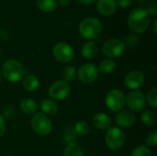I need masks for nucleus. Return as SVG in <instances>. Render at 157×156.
<instances>
[{
  "instance_id": "nucleus-1",
  "label": "nucleus",
  "mask_w": 157,
  "mask_h": 156,
  "mask_svg": "<svg viewBox=\"0 0 157 156\" xmlns=\"http://www.w3.org/2000/svg\"><path fill=\"white\" fill-rule=\"evenodd\" d=\"M128 27L134 34L144 32L150 24V15L144 7L134 8L128 16Z\"/></svg>"
},
{
  "instance_id": "nucleus-2",
  "label": "nucleus",
  "mask_w": 157,
  "mask_h": 156,
  "mask_svg": "<svg viewBox=\"0 0 157 156\" xmlns=\"http://www.w3.org/2000/svg\"><path fill=\"white\" fill-rule=\"evenodd\" d=\"M1 74L6 81L10 83H17L25 76V69L23 64L17 60H7L2 64Z\"/></svg>"
},
{
  "instance_id": "nucleus-3",
  "label": "nucleus",
  "mask_w": 157,
  "mask_h": 156,
  "mask_svg": "<svg viewBox=\"0 0 157 156\" xmlns=\"http://www.w3.org/2000/svg\"><path fill=\"white\" fill-rule=\"evenodd\" d=\"M103 25L101 21L95 17H88L84 18L78 27L79 34L86 40H94L98 38L102 32Z\"/></svg>"
},
{
  "instance_id": "nucleus-4",
  "label": "nucleus",
  "mask_w": 157,
  "mask_h": 156,
  "mask_svg": "<svg viewBox=\"0 0 157 156\" xmlns=\"http://www.w3.org/2000/svg\"><path fill=\"white\" fill-rule=\"evenodd\" d=\"M30 126L32 130L39 135L45 136L51 133L52 130V123L50 119L43 113H36L30 120Z\"/></svg>"
},
{
  "instance_id": "nucleus-5",
  "label": "nucleus",
  "mask_w": 157,
  "mask_h": 156,
  "mask_svg": "<svg viewBox=\"0 0 157 156\" xmlns=\"http://www.w3.org/2000/svg\"><path fill=\"white\" fill-rule=\"evenodd\" d=\"M105 102L110 111L119 112L126 105V97L120 89H111L108 92Z\"/></svg>"
},
{
  "instance_id": "nucleus-6",
  "label": "nucleus",
  "mask_w": 157,
  "mask_h": 156,
  "mask_svg": "<svg viewBox=\"0 0 157 156\" xmlns=\"http://www.w3.org/2000/svg\"><path fill=\"white\" fill-rule=\"evenodd\" d=\"M126 50V45L123 40L113 38L107 40L102 46V52L109 59L118 58L121 56Z\"/></svg>"
},
{
  "instance_id": "nucleus-7",
  "label": "nucleus",
  "mask_w": 157,
  "mask_h": 156,
  "mask_svg": "<svg viewBox=\"0 0 157 156\" xmlns=\"http://www.w3.org/2000/svg\"><path fill=\"white\" fill-rule=\"evenodd\" d=\"M106 144L111 151H119L125 143L124 132L117 127H110L106 134Z\"/></svg>"
},
{
  "instance_id": "nucleus-8",
  "label": "nucleus",
  "mask_w": 157,
  "mask_h": 156,
  "mask_svg": "<svg viewBox=\"0 0 157 156\" xmlns=\"http://www.w3.org/2000/svg\"><path fill=\"white\" fill-rule=\"evenodd\" d=\"M70 93H71L70 85L63 80H58L54 82L49 88V96L51 99L56 101L64 100L69 97Z\"/></svg>"
},
{
  "instance_id": "nucleus-9",
  "label": "nucleus",
  "mask_w": 157,
  "mask_h": 156,
  "mask_svg": "<svg viewBox=\"0 0 157 156\" xmlns=\"http://www.w3.org/2000/svg\"><path fill=\"white\" fill-rule=\"evenodd\" d=\"M126 105L129 108V110L132 112L139 113L145 108L146 99L145 96L142 91L133 90L126 97Z\"/></svg>"
},
{
  "instance_id": "nucleus-10",
  "label": "nucleus",
  "mask_w": 157,
  "mask_h": 156,
  "mask_svg": "<svg viewBox=\"0 0 157 156\" xmlns=\"http://www.w3.org/2000/svg\"><path fill=\"white\" fill-rule=\"evenodd\" d=\"M99 75L98 67L94 63H85L80 66L77 72L78 79L83 84H91L95 82Z\"/></svg>"
},
{
  "instance_id": "nucleus-11",
  "label": "nucleus",
  "mask_w": 157,
  "mask_h": 156,
  "mask_svg": "<svg viewBox=\"0 0 157 156\" xmlns=\"http://www.w3.org/2000/svg\"><path fill=\"white\" fill-rule=\"evenodd\" d=\"M52 54L58 62L66 63L74 59L75 51L73 47L67 42H59L53 47Z\"/></svg>"
},
{
  "instance_id": "nucleus-12",
  "label": "nucleus",
  "mask_w": 157,
  "mask_h": 156,
  "mask_svg": "<svg viewBox=\"0 0 157 156\" xmlns=\"http://www.w3.org/2000/svg\"><path fill=\"white\" fill-rule=\"evenodd\" d=\"M144 74L140 71H132L126 74L124 77V85L127 88L131 90H137L143 86L144 84Z\"/></svg>"
},
{
  "instance_id": "nucleus-13",
  "label": "nucleus",
  "mask_w": 157,
  "mask_h": 156,
  "mask_svg": "<svg viewBox=\"0 0 157 156\" xmlns=\"http://www.w3.org/2000/svg\"><path fill=\"white\" fill-rule=\"evenodd\" d=\"M135 121H136V118L134 113L128 109L120 111L116 116V123L120 127V129L131 128L134 125Z\"/></svg>"
},
{
  "instance_id": "nucleus-14",
  "label": "nucleus",
  "mask_w": 157,
  "mask_h": 156,
  "mask_svg": "<svg viewBox=\"0 0 157 156\" xmlns=\"http://www.w3.org/2000/svg\"><path fill=\"white\" fill-rule=\"evenodd\" d=\"M96 8L98 12L103 16L113 15L118 8L116 0H98Z\"/></svg>"
},
{
  "instance_id": "nucleus-15",
  "label": "nucleus",
  "mask_w": 157,
  "mask_h": 156,
  "mask_svg": "<svg viewBox=\"0 0 157 156\" xmlns=\"http://www.w3.org/2000/svg\"><path fill=\"white\" fill-rule=\"evenodd\" d=\"M93 125L98 130H109L111 126V119L103 112H98L93 117Z\"/></svg>"
},
{
  "instance_id": "nucleus-16",
  "label": "nucleus",
  "mask_w": 157,
  "mask_h": 156,
  "mask_svg": "<svg viewBox=\"0 0 157 156\" xmlns=\"http://www.w3.org/2000/svg\"><path fill=\"white\" fill-rule=\"evenodd\" d=\"M40 109L42 111L43 114H47V115H54L58 112V105L56 104V102L51 98H44L41 100L40 104Z\"/></svg>"
},
{
  "instance_id": "nucleus-17",
  "label": "nucleus",
  "mask_w": 157,
  "mask_h": 156,
  "mask_svg": "<svg viewBox=\"0 0 157 156\" xmlns=\"http://www.w3.org/2000/svg\"><path fill=\"white\" fill-rule=\"evenodd\" d=\"M22 86L23 87L29 92L36 91L40 86V80L34 74H28L23 77L22 79Z\"/></svg>"
},
{
  "instance_id": "nucleus-18",
  "label": "nucleus",
  "mask_w": 157,
  "mask_h": 156,
  "mask_svg": "<svg viewBox=\"0 0 157 156\" xmlns=\"http://www.w3.org/2000/svg\"><path fill=\"white\" fill-rule=\"evenodd\" d=\"M98 48L93 41H86L81 48L82 56L86 59H93L97 56Z\"/></svg>"
},
{
  "instance_id": "nucleus-19",
  "label": "nucleus",
  "mask_w": 157,
  "mask_h": 156,
  "mask_svg": "<svg viewBox=\"0 0 157 156\" xmlns=\"http://www.w3.org/2000/svg\"><path fill=\"white\" fill-rule=\"evenodd\" d=\"M20 110L25 114H34L38 110V104L31 98H24L19 104Z\"/></svg>"
},
{
  "instance_id": "nucleus-20",
  "label": "nucleus",
  "mask_w": 157,
  "mask_h": 156,
  "mask_svg": "<svg viewBox=\"0 0 157 156\" xmlns=\"http://www.w3.org/2000/svg\"><path fill=\"white\" fill-rule=\"evenodd\" d=\"M63 156H85L82 147L77 143H70L66 146Z\"/></svg>"
},
{
  "instance_id": "nucleus-21",
  "label": "nucleus",
  "mask_w": 157,
  "mask_h": 156,
  "mask_svg": "<svg viewBox=\"0 0 157 156\" xmlns=\"http://www.w3.org/2000/svg\"><path fill=\"white\" fill-rule=\"evenodd\" d=\"M36 4L39 9L45 13L52 12L57 6L56 0H36Z\"/></svg>"
},
{
  "instance_id": "nucleus-22",
  "label": "nucleus",
  "mask_w": 157,
  "mask_h": 156,
  "mask_svg": "<svg viewBox=\"0 0 157 156\" xmlns=\"http://www.w3.org/2000/svg\"><path fill=\"white\" fill-rule=\"evenodd\" d=\"M98 67V70L101 73L108 74H111L112 72H114L117 65H116V63L112 59L108 58V59L102 60Z\"/></svg>"
},
{
  "instance_id": "nucleus-23",
  "label": "nucleus",
  "mask_w": 157,
  "mask_h": 156,
  "mask_svg": "<svg viewBox=\"0 0 157 156\" xmlns=\"http://www.w3.org/2000/svg\"><path fill=\"white\" fill-rule=\"evenodd\" d=\"M75 77H76V69L72 65L64 67L63 70L62 71V80L68 84L70 82H73Z\"/></svg>"
},
{
  "instance_id": "nucleus-24",
  "label": "nucleus",
  "mask_w": 157,
  "mask_h": 156,
  "mask_svg": "<svg viewBox=\"0 0 157 156\" xmlns=\"http://www.w3.org/2000/svg\"><path fill=\"white\" fill-rule=\"evenodd\" d=\"M141 120L145 126L153 127L156 123V115L150 110H145L141 114Z\"/></svg>"
},
{
  "instance_id": "nucleus-25",
  "label": "nucleus",
  "mask_w": 157,
  "mask_h": 156,
  "mask_svg": "<svg viewBox=\"0 0 157 156\" xmlns=\"http://www.w3.org/2000/svg\"><path fill=\"white\" fill-rule=\"evenodd\" d=\"M75 131L78 134V135H81V136H85L86 135L88 132H89V125L87 122L86 121H83V120H80V121H77L75 126Z\"/></svg>"
},
{
  "instance_id": "nucleus-26",
  "label": "nucleus",
  "mask_w": 157,
  "mask_h": 156,
  "mask_svg": "<svg viewBox=\"0 0 157 156\" xmlns=\"http://www.w3.org/2000/svg\"><path fill=\"white\" fill-rule=\"evenodd\" d=\"M131 156H153V154L148 146L140 145L132 152Z\"/></svg>"
},
{
  "instance_id": "nucleus-27",
  "label": "nucleus",
  "mask_w": 157,
  "mask_h": 156,
  "mask_svg": "<svg viewBox=\"0 0 157 156\" xmlns=\"http://www.w3.org/2000/svg\"><path fill=\"white\" fill-rule=\"evenodd\" d=\"M146 102L153 108H157V88L154 87L152 88L148 93L147 96L145 97Z\"/></svg>"
},
{
  "instance_id": "nucleus-28",
  "label": "nucleus",
  "mask_w": 157,
  "mask_h": 156,
  "mask_svg": "<svg viewBox=\"0 0 157 156\" xmlns=\"http://www.w3.org/2000/svg\"><path fill=\"white\" fill-rule=\"evenodd\" d=\"M146 144L150 147H155L157 145V131H154L150 132L146 138Z\"/></svg>"
},
{
  "instance_id": "nucleus-29",
  "label": "nucleus",
  "mask_w": 157,
  "mask_h": 156,
  "mask_svg": "<svg viewBox=\"0 0 157 156\" xmlns=\"http://www.w3.org/2000/svg\"><path fill=\"white\" fill-rule=\"evenodd\" d=\"M124 43H125L126 46L133 47V46H136L139 43V39L135 34H130V35H128L126 37Z\"/></svg>"
},
{
  "instance_id": "nucleus-30",
  "label": "nucleus",
  "mask_w": 157,
  "mask_h": 156,
  "mask_svg": "<svg viewBox=\"0 0 157 156\" xmlns=\"http://www.w3.org/2000/svg\"><path fill=\"white\" fill-rule=\"evenodd\" d=\"M146 11L148 12L149 15H153V16H156L157 15V3L155 1L152 2L148 6L147 8H145Z\"/></svg>"
},
{
  "instance_id": "nucleus-31",
  "label": "nucleus",
  "mask_w": 157,
  "mask_h": 156,
  "mask_svg": "<svg viewBox=\"0 0 157 156\" xmlns=\"http://www.w3.org/2000/svg\"><path fill=\"white\" fill-rule=\"evenodd\" d=\"M117 6L121 8H128L132 6V0H116Z\"/></svg>"
},
{
  "instance_id": "nucleus-32",
  "label": "nucleus",
  "mask_w": 157,
  "mask_h": 156,
  "mask_svg": "<svg viewBox=\"0 0 157 156\" xmlns=\"http://www.w3.org/2000/svg\"><path fill=\"white\" fill-rule=\"evenodd\" d=\"M6 131V121L4 117L0 114V137H2Z\"/></svg>"
},
{
  "instance_id": "nucleus-33",
  "label": "nucleus",
  "mask_w": 157,
  "mask_h": 156,
  "mask_svg": "<svg viewBox=\"0 0 157 156\" xmlns=\"http://www.w3.org/2000/svg\"><path fill=\"white\" fill-rule=\"evenodd\" d=\"M56 2L61 5L62 6H68L71 5L72 3V0H56Z\"/></svg>"
},
{
  "instance_id": "nucleus-34",
  "label": "nucleus",
  "mask_w": 157,
  "mask_h": 156,
  "mask_svg": "<svg viewBox=\"0 0 157 156\" xmlns=\"http://www.w3.org/2000/svg\"><path fill=\"white\" fill-rule=\"evenodd\" d=\"M78 3L80 4H84V5H90V4H93L95 3L97 0H76Z\"/></svg>"
},
{
  "instance_id": "nucleus-35",
  "label": "nucleus",
  "mask_w": 157,
  "mask_h": 156,
  "mask_svg": "<svg viewBox=\"0 0 157 156\" xmlns=\"http://www.w3.org/2000/svg\"><path fill=\"white\" fill-rule=\"evenodd\" d=\"M156 24H157V19H155V22H154V26H153V28H154V32H155V34H156V33H157Z\"/></svg>"
},
{
  "instance_id": "nucleus-36",
  "label": "nucleus",
  "mask_w": 157,
  "mask_h": 156,
  "mask_svg": "<svg viewBox=\"0 0 157 156\" xmlns=\"http://www.w3.org/2000/svg\"><path fill=\"white\" fill-rule=\"evenodd\" d=\"M2 80V74H1V70H0V82Z\"/></svg>"
}]
</instances>
